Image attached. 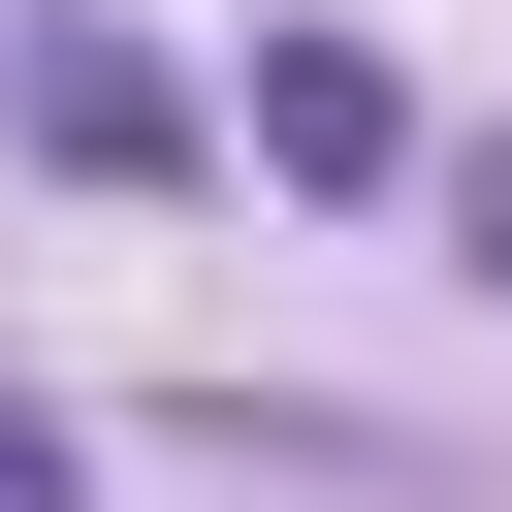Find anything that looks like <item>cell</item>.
<instances>
[{"label":"cell","mask_w":512,"mask_h":512,"mask_svg":"<svg viewBox=\"0 0 512 512\" xmlns=\"http://www.w3.org/2000/svg\"><path fill=\"white\" fill-rule=\"evenodd\" d=\"M0 96H32V160H64V192H192V96H160V32L32 0V32H0Z\"/></svg>","instance_id":"1"},{"label":"cell","mask_w":512,"mask_h":512,"mask_svg":"<svg viewBox=\"0 0 512 512\" xmlns=\"http://www.w3.org/2000/svg\"><path fill=\"white\" fill-rule=\"evenodd\" d=\"M256 160H288V192H448L416 96H384V32H256Z\"/></svg>","instance_id":"2"},{"label":"cell","mask_w":512,"mask_h":512,"mask_svg":"<svg viewBox=\"0 0 512 512\" xmlns=\"http://www.w3.org/2000/svg\"><path fill=\"white\" fill-rule=\"evenodd\" d=\"M448 256H480V288H512V128H448Z\"/></svg>","instance_id":"3"},{"label":"cell","mask_w":512,"mask_h":512,"mask_svg":"<svg viewBox=\"0 0 512 512\" xmlns=\"http://www.w3.org/2000/svg\"><path fill=\"white\" fill-rule=\"evenodd\" d=\"M0 512H64V416H32V384H0Z\"/></svg>","instance_id":"4"}]
</instances>
